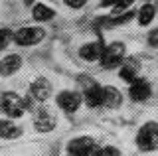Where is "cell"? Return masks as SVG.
<instances>
[{
	"label": "cell",
	"mask_w": 158,
	"mask_h": 156,
	"mask_svg": "<svg viewBox=\"0 0 158 156\" xmlns=\"http://www.w3.org/2000/svg\"><path fill=\"white\" fill-rule=\"evenodd\" d=\"M0 109L8 119H20L26 111H32V99L30 97H20L14 91H4L0 95Z\"/></svg>",
	"instance_id": "obj_1"
},
{
	"label": "cell",
	"mask_w": 158,
	"mask_h": 156,
	"mask_svg": "<svg viewBox=\"0 0 158 156\" xmlns=\"http://www.w3.org/2000/svg\"><path fill=\"white\" fill-rule=\"evenodd\" d=\"M135 144L140 152H154L158 150V123L156 121H146L138 126Z\"/></svg>",
	"instance_id": "obj_2"
},
{
	"label": "cell",
	"mask_w": 158,
	"mask_h": 156,
	"mask_svg": "<svg viewBox=\"0 0 158 156\" xmlns=\"http://www.w3.org/2000/svg\"><path fill=\"white\" fill-rule=\"evenodd\" d=\"M77 83L81 85V97H83V103L91 109H99L103 107V85L95 81L91 75H79L77 77Z\"/></svg>",
	"instance_id": "obj_3"
},
{
	"label": "cell",
	"mask_w": 158,
	"mask_h": 156,
	"mask_svg": "<svg viewBox=\"0 0 158 156\" xmlns=\"http://www.w3.org/2000/svg\"><path fill=\"white\" fill-rule=\"evenodd\" d=\"M125 57H127V46L117 40V42H111V43L105 46L99 63H101L103 69H115V67H121V63L125 61Z\"/></svg>",
	"instance_id": "obj_4"
},
{
	"label": "cell",
	"mask_w": 158,
	"mask_h": 156,
	"mask_svg": "<svg viewBox=\"0 0 158 156\" xmlns=\"http://www.w3.org/2000/svg\"><path fill=\"white\" fill-rule=\"evenodd\" d=\"M46 38V30L40 26H22L12 34V42L20 47H32L44 42Z\"/></svg>",
	"instance_id": "obj_5"
},
{
	"label": "cell",
	"mask_w": 158,
	"mask_h": 156,
	"mask_svg": "<svg viewBox=\"0 0 158 156\" xmlns=\"http://www.w3.org/2000/svg\"><path fill=\"white\" fill-rule=\"evenodd\" d=\"M83 103V97L79 91H73V89H63L56 95V105L57 109H61L63 113L67 115H73L79 111V107Z\"/></svg>",
	"instance_id": "obj_6"
},
{
	"label": "cell",
	"mask_w": 158,
	"mask_h": 156,
	"mask_svg": "<svg viewBox=\"0 0 158 156\" xmlns=\"http://www.w3.org/2000/svg\"><path fill=\"white\" fill-rule=\"evenodd\" d=\"M152 95V85L144 77H136L132 83H128V99L132 103H144Z\"/></svg>",
	"instance_id": "obj_7"
},
{
	"label": "cell",
	"mask_w": 158,
	"mask_h": 156,
	"mask_svg": "<svg viewBox=\"0 0 158 156\" xmlns=\"http://www.w3.org/2000/svg\"><path fill=\"white\" fill-rule=\"evenodd\" d=\"M95 146H97V140L93 136L81 134V136H75V138L69 140L67 146H65V152H67V156H85Z\"/></svg>",
	"instance_id": "obj_8"
},
{
	"label": "cell",
	"mask_w": 158,
	"mask_h": 156,
	"mask_svg": "<svg viewBox=\"0 0 158 156\" xmlns=\"http://www.w3.org/2000/svg\"><path fill=\"white\" fill-rule=\"evenodd\" d=\"M56 126H57V117L46 107H40L36 113V119H34V129L42 134H48L52 130H56Z\"/></svg>",
	"instance_id": "obj_9"
},
{
	"label": "cell",
	"mask_w": 158,
	"mask_h": 156,
	"mask_svg": "<svg viewBox=\"0 0 158 156\" xmlns=\"http://www.w3.org/2000/svg\"><path fill=\"white\" fill-rule=\"evenodd\" d=\"M52 97V83L46 77H38L30 83V99L36 103H44Z\"/></svg>",
	"instance_id": "obj_10"
},
{
	"label": "cell",
	"mask_w": 158,
	"mask_h": 156,
	"mask_svg": "<svg viewBox=\"0 0 158 156\" xmlns=\"http://www.w3.org/2000/svg\"><path fill=\"white\" fill-rule=\"evenodd\" d=\"M138 71H140V60L138 57H125V61L118 67V77L125 83H132L138 77Z\"/></svg>",
	"instance_id": "obj_11"
},
{
	"label": "cell",
	"mask_w": 158,
	"mask_h": 156,
	"mask_svg": "<svg viewBox=\"0 0 158 156\" xmlns=\"http://www.w3.org/2000/svg\"><path fill=\"white\" fill-rule=\"evenodd\" d=\"M103 50H105V43H103L101 40L89 42V43H85V46L79 47V57H81L83 61H87V63H95V61L101 60Z\"/></svg>",
	"instance_id": "obj_12"
},
{
	"label": "cell",
	"mask_w": 158,
	"mask_h": 156,
	"mask_svg": "<svg viewBox=\"0 0 158 156\" xmlns=\"http://www.w3.org/2000/svg\"><path fill=\"white\" fill-rule=\"evenodd\" d=\"M22 67V55L18 53H8L6 57L0 60V77H10Z\"/></svg>",
	"instance_id": "obj_13"
},
{
	"label": "cell",
	"mask_w": 158,
	"mask_h": 156,
	"mask_svg": "<svg viewBox=\"0 0 158 156\" xmlns=\"http://www.w3.org/2000/svg\"><path fill=\"white\" fill-rule=\"evenodd\" d=\"M123 105V93L115 85H103V107L107 109H118Z\"/></svg>",
	"instance_id": "obj_14"
},
{
	"label": "cell",
	"mask_w": 158,
	"mask_h": 156,
	"mask_svg": "<svg viewBox=\"0 0 158 156\" xmlns=\"http://www.w3.org/2000/svg\"><path fill=\"white\" fill-rule=\"evenodd\" d=\"M32 18H34V22H49V20L56 18V10H53L52 6H48V4H44V2H34Z\"/></svg>",
	"instance_id": "obj_15"
},
{
	"label": "cell",
	"mask_w": 158,
	"mask_h": 156,
	"mask_svg": "<svg viewBox=\"0 0 158 156\" xmlns=\"http://www.w3.org/2000/svg\"><path fill=\"white\" fill-rule=\"evenodd\" d=\"M22 136V126L14 125L12 121H0V138L4 140H14V138H20Z\"/></svg>",
	"instance_id": "obj_16"
},
{
	"label": "cell",
	"mask_w": 158,
	"mask_h": 156,
	"mask_svg": "<svg viewBox=\"0 0 158 156\" xmlns=\"http://www.w3.org/2000/svg\"><path fill=\"white\" fill-rule=\"evenodd\" d=\"M156 16V10L152 4H142L136 12V20H138V26H150L152 20Z\"/></svg>",
	"instance_id": "obj_17"
},
{
	"label": "cell",
	"mask_w": 158,
	"mask_h": 156,
	"mask_svg": "<svg viewBox=\"0 0 158 156\" xmlns=\"http://www.w3.org/2000/svg\"><path fill=\"white\" fill-rule=\"evenodd\" d=\"M12 30H8V28H0V51H4L6 47L12 43Z\"/></svg>",
	"instance_id": "obj_18"
},
{
	"label": "cell",
	"mask_w": 158,
	"mask_h": 156,
	"mask_svg": "<svg viewBox=\"0 0 158 156\" xmlns=\"http://www.w3.org/2000/svg\"><path fill=\"white\" fill-rule=\"evenodd\" d=\"M132 2H135V0H117V4L113 6V10H115L117 14H121V12H127V10H131Z\"/></svg>",
	"instance_id": "obj_19"
},
{
	"label": "cell",
	"mask_w": 158,
	"mask_h": 156,
	"mask_svg": "<svg viewBox=\"0 0 158 156\" xmlns=\"http://www.w3.org/2000/svg\"><path fill=\"white\" fill-rule=\"evenodd\" d=\"M101 156H121V148L117 146H101Z\"/></svg>",
	"instance_id": "obj_20"
},
{
	"label": "cell",
	"mask_w": 158,
	"mask_h": 156,
	"mask_svg": "<svg viewBox=\"0 0 158 156\" xmlns=\"http://www.w3.org/2000/svg\"><path fill=\"white\" fill-rule=\"evenodd\" d=\"M89 0H63V4L69 8H73V10H79V8H83Z\"/></svg>",
	"instance_id": "obj_21"
},
{
	"label": "cell",
	"mask_w": 158,
	"mask_h": 156,
	"mask_svg": "<svg viewBox=\"0 0 158 156\" xmlns=\"http://www.w3.org/2000/svg\"><path fill=\"white\" fill-rule=\"evenodd\" d=\"M146 42H148V46H150V47H158V28H154V30L148 34Z\"/></svg>",
	"instance_id": "obj_22"
},
{
	"label": "cell",
	"mask_w": 158,
	"mask_h": 156,
	"mask_svg": "<svg viewBox=\"0 0 158 156\" xmlns=\"http://www.w3.org/2000/svg\"><path fill=\"white\" fill-rule=\"evenodd\" d=\"M85 156H101V146H95V148H91V150H89V152L85 154Z\"/></svg>",
	"instance_id": "obj_23"
},
{
	"label": "cell",
	"mask_w": 158,
	"mask_h": 156,
	"mask_svg": "<svg viewBox=\"0 0 158 156\" xmlns=\"http://www.w3.org/2000/svg\"><path fill=\"white\" fill-rule=\"evenodd\" d=\"M117 0H101V8H109V6H115Z\"/></svg>",
	"instance_id": "obj_24"
},
{
	"label": "cell",
	"mask_w": 158,
	"mask_h": 156,
	"mask_svg": "<svg viewBox=\"0 0 158 156\" xmlns=\"http://www.w3.org/2000/svg\"><path fill=\"white\" fill-rule=\"evenodd\" d=\"M24 4H26V6H30V8H32V6H34V0H24Z\"/></svg>",
	"instance_id": "obj_25"
},
{
	"label": "cell",
	"mask_w": 158,
	"mask_h": 156,
	"mask_svg": "<svg viewBox=\"0 0 158 156\" xmlns=\"http://www.w3.org/2000/svg\"><path fill=\"white\" fill-rule=\"evenodd\" d=\"M152 6H154V10L158 12V0H156V4H152Z\"/></svg>",
	"instance_id": "obj_26"
},
{
	"label": "cell",
	"mask_w": 158,
	"mask_h": 156,
	"mask_svg": "<svg viewBox=\"0 0 158 156\" xmlns=\"http://www.w3.org/2000/svg\"><path fill=\"white\" fill-rule=\"evenodd\" d=\"M142 2H144V4H150V0H142Z\"/></svg>",
	"instance_id": "obj_27"
}]
</instances>
